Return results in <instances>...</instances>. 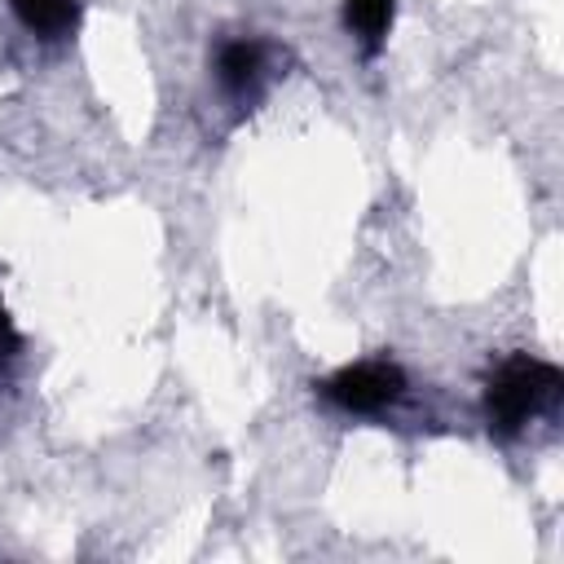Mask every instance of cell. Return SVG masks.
<instances>
[{
	"mask_svg": "<svg viewBox=\"0 0 564 564\" xmlns=\"http://www.w3.org/2000/svg\"><path fill=\"white\" fill-rule=\"evenodd\" d=\"M339 22L366 57H379L392 35V22H397V0H344Z\"/></svg>",
	"mask_w": 564,
	"mask_h": 564,
	"instance_id": "obj_4",
	"label": "cell"
},
{
	"mask_svg": "<svg viewBox=\"0 0 564 564\" xmlns=\"http://www.w3.org/2000/svg\"><path fill=\"white\" fill-rule=\"evenodd\" d=\"M9 13L35 40H66L79 26L84 0H9Z\"/></svg>",
	"mask_w": 564,
	"mask_h": 564,
	"instance_id": "obj_5",
	"label": "cell"
},
{
	"mask_svg": "<svg viewBox=\"0 0 564 564\" xmlns=\"http://www.w3.org/2000/svg\"><path fill=\"white\" fill-rule=\"evenodd\" d=\"M212 79L229 106L256 110L260 97L269 93V79H273V44L251 35V31L220 35L212 48Z\"/></svg>",
	"mask_w": 564,
	"mask_h": 564,
	"instance_id": "obj_3",
	"label": "cell"
},
{
	"mask_svg": "<svg viewBox=\"0 0 564 564\" xmlns=\"http://www.w3.org/2000/svg\"><path fill=\"white\" fill-rule=\"evenodd\" d=\"M313 392L348 419H379L410 397V375L397 357H361L317 379Z\"/></svg>",
	"mask_w": 564,
	"mask_h": 564,
	"instance_id": "obj_2",
	"label": "cell"
},
{
	"mask_svg": "<svg viewBox=\"0 0 564 564\" xmlns=\"http://www.w3.org/2000/svg\"><path fill=\"white\" fill-rule=\"evenodd\" d=\"M18 357H22V335H18V326H13V317H9V308H4V300H0V375H4V366L18 361Z\"/></svg>",
	"mask_w": 564,
	"mask_h": 564,
	"instance_id": "obj_6",
	"label": "cell"
},
{
	"mask_svg": "<svg viewBox=\"0 0 564 564\" xmlns=\"http://www.w3.org/2000/svg\"><path fill=\"white\" fill-rule=\"evenodd\" d=\"M560 397H564V370L555 361H542L533 352H511L485 375L480 419L494 441L511 445L533 423L551 419L560 410Z\"/></svg>",
	"mask_w": 564,
	"mask_h": 564,
	"instance_id": "obj_1",
	"label": "cell"
}]
</instances>
